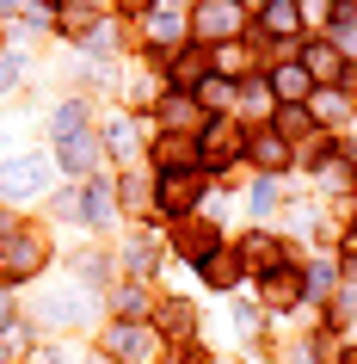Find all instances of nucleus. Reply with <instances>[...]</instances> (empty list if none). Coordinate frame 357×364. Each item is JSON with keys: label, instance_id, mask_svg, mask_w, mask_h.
<instances>
[{"label": "nucleus", "instance_id": "obj_1", "mask_svg": "<svg viewBox=\"0 0 357 364\" xmlns=\"http://www.w3.org/2000/svg\"><path fill=\"white\" fill-rule=\"evenodd\" d=\"M50 179H56V161L38 149H25V154H6L0 161V198H13V204H31V198L50 192Z\"/></svg>", "mask_w": 357, "mask_h": 364}, {"label": "nucleus", "instance_id": "obj_2", "mask_svg": "<svg viewBox=\"0 0 357 364\" xmlns=\"http://www.w3.org/2000/svg\"><path fill=\"white\" fill-rule=\"evenodd\" d=\"M191 31H197L204 43H234L246 31V6L241 0H204L197 19H191Z\"/></svg>", "mask_w": 357, "mask_h": 364}, {"label": "nucleus", "instance_id": "obj_3", "mask_svg": "<svg viewBox=\"0 0 357 364\" xmlns=\"http://www.w3.org/2000/svg\"><path fill=\"white\" fill-rule=\"evenodd\" d=\"M43 259H50V241H43L38 229H25V235H13L6 247H0V266L13 272V278H38L43 272Z\"/></svg>", "mask_w": 357, "mask_h": 364}, {"label": "nucleus", "instance_id": "obj_4", "mask_svg": "<svg viewBox=\"0 0 357 364\" xmlns=\"http://www.w3.org/2000/svg\"><path fill=\"white\" fill-rule=\"evenodd\" d=\"M246 142L234 124H204L197 130V167H228V161H241Z\"/></svg>", "mask_w": 357, "mask_h": 364}, {"label": "nucleus", "instance_id": "obj_5", "mask_svg": "<svg viewBox=\"0 0 357 364\" xmlns=\"http://www.w3.org/2000/svg\"><path fill=\"white\" fill-rule=\"evenodd\" d=\"M105 352H111L117 364L154 358V327H142V321H111V327H105Z\"/></svg>", "mask_w": 357, "mask_h": 364}, {"label": "nucleus", "instance_id": "obj_6", "mask_svg": "<svg viewBox=\"0 0 357 364\" xmlns=\"http://www.w3.org/2000/svg\"><path fill=\"white\" fill-rule=\"evenodd\" d=\"M87 315H93V296H87V290H50V296L38 303L43 327H80Z\"/></svg>", "mask_w": 357, "mask_h": 364}, {"label": "nucleus", "instance_id": "obj_7", "mask_svg": "<svg viewBox=\"0 0 357 364\" xmlns=\"http://www.w3.org/2000/svg\"><path fill=\"white\" fill-rule=\"evenodd\" d=\"M302 68H308L314 87H351V68H345V56H339L333 43H308L302 50Z\"/></svg>", "mask_w": 357, "mask_h": 364}, {"label": "nucleus", "instance_id": "obj_8", "mask_svg": "<svg viewBox=\"0 0 357 364\" xmlns=\"http://www.w3.org/2000/svg\"><path fill=\"white\" fill-rule=\"evenodd\" d=\"M308 290H302V272H290V266H271V272H259V303L265 309H296Z\"/></svg>", "mask_w": 357, "mask_h": 364}, {"label": "nucleus", "instance_id": "obj_9", "mask_svg": "<svg viewBox=\"0 0 357 364\" xmlns=\"http://www.w3.org/2000/svg\"><path fill=\"white\" fill-rule=\"evenodd\" d=\"M197 198H204V179H197V173H160V186H154V204H160L167 216L191 210Z\"/></svg>", "mask_w": 357, "mask_h": 364}, {"label": "nucleus", "instance_id": "obj_10", "mask_svg": "<svg viewBox=\"0 0 357 364\" xmlns=\"http://www.w3.org/2000/svg\"><path fill=\"white\" fill-rule=\"evenodd\" d=\"M308 93H314V80H308L302 62H283L278 75H271V99H283V105H302Z\"/></svg>", "mask_w": 357, "mask_h": 364}, {"label": "nucleus", "instance_id": "obj_11", "mask_svg": "<svg viewBox=\"0 0 357 364\" xmlns=\"http://www.w3.org/2000/svg\"><path fill=\"white\" fill-rule=\"evenodd\" d=\"M148 43L154 50H179L185 43V19L172 6H148Z\"/></svg>", "mask_w": 357, "mask_h": 364}, {"label": "nucleus", "instance_id": "obj_12", "mask_svg": "<svg viewBox=\"0 0 357 364\" xmlns=\"http://www.w3.org/2000/svg\"><path fill=\"white\" fill-rule=\"evenodd\" d=\"M234 93H241V87H234L228 75H216V68H209V75L197 80V112H222V105H234Z\"/></svg>", "mask_w": 357, "mask_h": 364}, {"label": "nucleus", "instance_id": "obj_13", "mask_svg": "<svg viewBox=\"0 0 357 364\" xmlns=\"http://www.w3.org/2000/svg\"><path fill=\"white\" fill-rule=\"evenodd\" d=\"M246 154H253V161H259V167H290V142H283L278 130H265V136H253V142H246Z\"/></svg>", "mask_w": 357, "mask_h": 364}, {"label": "nucleus", "instance_id": "obj_14", "mask_svg": "<svg viewBox=\"0 0 357 364\" xmlns=\"http://www.w3.org/2000/svg\"><path fill=\"white\" fill-rule=\"evenodd\" d=\"M197 99H185V93H172V99H160V124H179V136H197Z\"/></svg>", "mask_w": 357, "mask_h": 364}, {"label": "nucleus", "instance_id": "obj_15", "mask_svg": "<svg viewBox=\"0 0 357 364\" xmlns=\"http://www.w3.org/2000/svg\"><path fill=\"white\" fill-rule=\"evenodd\" d=\"M50 130H56V149H62V142H75V136H87V105H80V99L56 105V117H50Z\"/></svg>", "mask_w": 357, "mask_h": 364}, {"label": "nucleus", "instance_id": "obj_16", "mask_svg": "<svg viewBox=\"0 0 357 364\" xmlns=\"http://www.w3.org/2000/svg\"><path fill=\"white\" fill-rule=\"evenodd\" d=\"M80 216H87V223H111V216H117V198H111V186H105V179H93V186H87Z\"/></svg>", "mask_w": 357, "mask_h": 364}, {"label": "nucleus", "instance_id": "obj_17", "mask_svg": "<svg viewBox=\"0 0 357 364\" xmlns=\"http://www.w3.org/2000/svg\"><path fill=\"white\" fill-rule=\"evenodd\" d=\"M80 43H87V56H117V43H123V31H117V25H87V31H80Z\"/></svg>", "mask_w": 357, "mask_h": 364}, {"label": "nucleus", "instance_id": "obj_18", "mask_svg": "<svg viewBox=\"0 0 357 364\" xmlns=\"http://www.w3.org/2000/svg\"><path fill=\"white\" fill-rule=\"evenodd\" d=\"M105 154H117V161L136 154V124L130 117H111V124H105Z\"/></svg>", "mask_w": 357, "mask_h": 364}, {"label": "nucleus", "instance_id": "obj_19", "mask_svg": "<svg viewBox=\"0 0 357 364\" xmlns=\"http://www.w3.org/2000/svg\"><path fill=\"white\" fill-rule=\"evenodd\" d=\"M179 247H185L191 259L204 266L209 253H216V229H204V223H185V229H179Z\"/></svg>", "mask_w": 357, "mask_h": 364}, {"label": "nucleus", "instance_id": "obj_20", "mask_svg": "<svg viewBox=\"0 0 357 364\" xmlns=\"http://www.w3.org/2000/svg\"><path fill=\"white\" fill-rule=\"evenodd\" d=\"M234 278H241V266H234V259L216 247V253L204 259V284H209V290H234Z\"/></svg>", "mask_w": 357, "mask_h": 364}, {"label": "nucleus", "instance_id": "obj_21", "mask_svg": "<svg viewBox=\"0 0 357 364\" xmlns=\"http://www.w3.org/2000/svg\"><path fill=\"white\" fill-rule=\"evenodd\" d=\"M265 25H271V38H290V31L302 25L296 0H271V6H265Z\"/></svg>", "mask_w": 357, "mask_h": 364}, {"label": "nucleus", "instance_id": "obj_22", "mask_svg": "<svg viewBox=\"0 0 357 364\" xmlns=\"http://www.w3.org/2000/svg\"><path fill=\"white\" fill-rule=\"evenodd\" d=\"M345 112H351L345 87H314V112H308V117H345Z\"/></svg>", "mask_w": 357, "mask_h": 364}, {"label": "nucleus", "instance_id": "obj_23", "mask_svg": "<svg viewBox=\"0 0 357 364\" xmlns=\"http://www.w3.org/2000/svg\"><path fill=\"white\" fill-rule=\"evenodd\" d=\"M278 259H283L278 241H265V235H253V241H246V266H253V278H259V272H271Z\"/></svg>", "mask_w": 357, "mask_h": 364}, {"label": "nucleus", "instance_id": "obj_24", "mask_svg": "<svg viewBox=\"0 0 357 364\" xmlns=\"http://www.w3.org/2000/svg\"><path fill=\"white\" fill-rule=\"evenodd\" d=\"M93 136H75V142H62V161H68V167H75V173H87V167H93Z\"/></svg>", "mask_w": 357, "mask_h": 364}, {"label": "nucleus", "instance_id": "obj_25", "mask_svg": "<svg viewBox=\"0 0 357 364\" xmlns=\"http://www.w3.org/2000/svg\"><path fill=\"white\" fill-rule=\"evenodd\" d=\"M160 333L185 340V333H191V309H185V303H167V309H160Z\"/></svg>", "mask_w": 357, "mask_h": 364}, {"label": "nucleus", "instance_id": "obj_26", "mask_svg": "<svg viewBox=\"0 0 357 364\" xmlns=\"http://www.w3.org/2000/svg\"><path fill=\"white\" fill-rule=\"evenodd\" d=\"M278 136H283V142L308 136V112H302V105H283V112H278Z\"/></svg>", "mask_w": 357, "mask_h": 364}, {"label": "nucleus", "instance_id": "obj_27", "mask_svg": "<svg viewBox=\"0 0 357 364\" xmlns=\"http://www.w3.org/2000/svg\"><path fill=\"white\" fill-rule=\"evenodd\" d=\"M197 80H204V56L191 50V56H179V62H172V87H197Z\"/></svg>", "mask_w": 357, "mask_h": 364}, {"label": "nucleus", "instance_id": "obj_28", "mask_svg": "<svg viewBox=\"0 0 357 364\" xmlns=\"http://www.w3.org/2000/svg\"><path fill=\"white\" fill-rule=\"evenodd\" d=\"M246 204H253V216H271V210H278V186H271V179H253Z\"/></svg>", "mask_w": 357, "mask_h": 364}, {"label": "nucleus", "instance_id": "obj_29", "mask_svg": "<svg viewBox=\"0 0 357 364\" xmlns=\"http://www.w3.org/2000/svg\"><path fill=\"white\" fill-rule=\"evenodd\" d=\"M302 290H308V296H326V290H333V266H308L302 272Z\"/></svg>", "mask_w": 357, "mask_h": 364}, {"label": "nucleus", "instance_id": "obj_30", "mask_svg": "<svg viewBox=\"0 0 357 364\" xmlns=\"http://www.w3.org/2000/svg\"><path fill=\"white\" fill-rule=\"evenodd\" d=\"M216 62H222V75H241V68H246V50H241V43H216Z\"/></svg>", "mask_w": 357, "mask_h": 364}, {"label": "nucleus", "instance_id": "obj_31", "mask_svg": "<svg viewBox=\"0 0 357 364\" xmlns=\"http://www.w3.org/2000/svg\"><path fill=\"white\" fill-rule=\"evenodd\" d=\"M246 99V112H271V87H241Z\"/></svg>", "mask_w": 357, "mask_h": 364}, {"label": "nucleus", "instance_id": "obj_32", "mask_svg": "<svg viewBox=\"0 0 357 364\" xmlns=\"http://www.w3.org/2000/svg\"><path fill=\"white\" fill-rule=\"evenodd\" d=\"M296 13H302V19H326V13H333V0H296Z\"/></svg>", "mask_w": 357, "mask_h": 364}, {"label": "nucleus", "instance_id": "obj_33", "mask_svg": "<svg viewBox=\"0 0 357 364\" xmlns=\"http://www.w3.org/2000/svg\"><path fill=\"white\" fill-rule=\"evenodd\" d=\"M339 50H351V56H357V25H351V13H339Z\"/></svg>", "mask_w": 357, "mask_h": 364}, {"label": "nucleus", "instance_id": "obj_34", "mask_svg": "<svg viewBox=\"0 0 357 364\" xmlns=\"http://www.w3.org/2000/svg\"><path fill=\"white\" fill-rule=\"evenodd\" d=\"M234 327H241V333H253V327H259V309L241 303V309H234Z\"/></svg>", "mask_w": 357, "mask_h": 364}, {"label": "nucleus", "instance_id": "obj_35", "mask_svg": "<svg viewBox=\"0 0 357 364\" xmlns=\"http://www.w3.org/2000/svg\"><path fill=\"white\" fill-rule=\"evenodd\" d=\"M13 80H19V56H0V93H6Z\"/></svg>", "mask_w": 357, "mask_h": 364}, {"label": "nucleus", "instance_id": "obj_36", "mask_svg": "<svg viewBox=\"0 0 357 364\" xmlns=\"http://www.w3.org/2000/svg\"><path fill=\"white\" fill-rule=\"evenodd\" d=\"M0 327H13V296L0 290Z\"/></svg>", "mask_w": 357, "mask_h": 364}, {"label": "nucleus", "instance_id": "obj_37", "mask_svg": "<svg viewBox=\"0 0 357 364\" xmlns=\"http://www.w3.org/2000/svg\"><path fill=\"white\" fill-rule=\"evenodd\" d=\"M0 6H6V13H25V0H0Z\"/></svg>", "mask_w": 357, "mask_h": 364}, {"label": "nucleus", "instance_id": "obj_38", "mask_svg": "<svg viewBox=\"0 0 357 364\" xmlns=\"http://www.w3.org/2000/svg\"><path fill=\"white\" fill-rule=\"evenodd\" d=\"M339 364H357V346H351V352H345V358H339Z\"/></svg>", "mask_w": 357, "mask_h": 364}, {"label": "nucleus", "instance_id": "obj_39", "mask_svg": "<svg viewBox=\"0 0 357 364\" xmlns=\"http://www.w3.org/2000/svg\"><path fill=\"white\" fill-rule=\"evenodd\" d=\"M241 6H271V0H241Z\"/></svg>", "mask_w": 357, "mask_h": 364}, {"label": "nucleus", "instance_id": "obj_40", "mask_svg": "<svg viewBox=\"0 0 357 364\" xmlns=\"http://www.w3.org/2000/svg\"><path fill=\"white\" fill-rule=\"evenodd\" d=\"M80 6H99V0H80Z\"/></svg>", "mask_w": 357, "mask_h": 364}, {"label": "nucleus", "instance_id": "obj_41", "mask_svg": "<svg viewBox=\"0 0 357 364\" xmlns=\"http://www.w3.org/2000/svg\"><path fill=\"white\" fill-rule=\"evenodd\" d=\"M0 364H6V346H0Z\"/></svg>", "mask_w": 357, "mask_h": 364}, {"label": "nucleus", "instance_id": "obj_42", "mask_svg": "<svg viewBox=\"0 0 357 364\" xmlns=\"http://www.w3.org/2000/svg\"><path fill=\"white\" fill-rule=\"evenodd\" d=\"M345 6H351V0H345Z\"/></svg>", "mask_w": 357, "mask_h": 364}]
</instances>
